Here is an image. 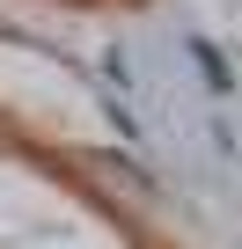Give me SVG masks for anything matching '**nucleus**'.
Instances as JSON below:
<instances>
[{
    "label": "nucleus",
    "mask_w": 242,
    "mask_h": 249,
    "mask_svg": "<svg viewBox=\"0 0 242 249\" xmlns=\"http://www.w3.org/2000/svg\"><path fill=\"white\" fill-rule=\"evenodd\" d=\"M191 52H198V66H205V81H220V88H227V59H220L213 44H191Z\"/></svg>",
    "instance_id": "nucleus-1"
}]
</instances>
